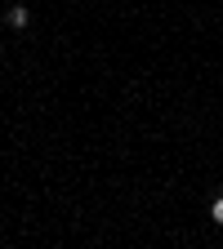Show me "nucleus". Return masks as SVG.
<instances>
[{
	"label": "nucleus",
	"mask_w": 223,
	"mask_h": 249,
	"mask_svg": "<svg viewBox=\"0 0 223 249\" xmlns=\"http://www.w3.org/2000/svg\"><path fill=\"white\" fill-rule=\"evenodd\" d=\"M210 213H214V223H223V200H214V209H210Z\"/></svg>",
	"instance_id": "obj_2"
},
{
	"label": "nucleus",
	"mask_w": 223,
	"mask_h": 249,
	"mask_svg": "<svg viewBox=\"0 0 223 249\" xmlns=\"http://www.w3.org/2000/svg\"><path fill=\"white\" fill-rule=\"evenodd\" d=\"M5 22H9V27H14V31H22V27H27V22H31V14H27V5H14V9H9V14H5Z\"/></svg>",
	"instance_id": "obj_1"
}]
</instances>
